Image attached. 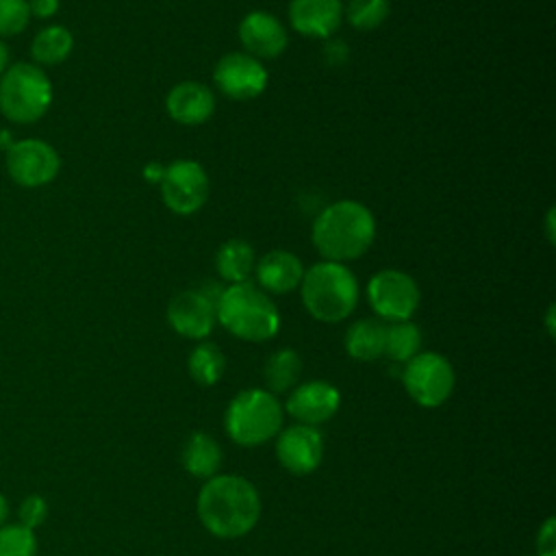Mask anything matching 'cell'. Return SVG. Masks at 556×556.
Wrapping results in <instances>:
<instances>
[{
	"label": "cell",
	"mask_w": 556,
	"mask_h": 556,
	"mask_svg": "<svg viewBox=\"0 0 556 556\" xmlns=\"http://www.w3.org/2000/svg\"><path fill=\"white\" fill-rule=\"evenodd\" d=\"M202 526L219 539H237L254 528L261 515L256 489L239 476L211 478L198 495Z\"/></svg>",
	"instance_id": "obj_1"
},
{
	"label": "cell",
	"mask_w": 556,
	"mask_h": 556,
	"mask_svg": "<svg viewBox=\"0 0 556 556\" xmlns=\"http://www.w3.org/2000/svg\"><path fill=\"white\" fill-rule=\"evenodd\" d=\"M376 237L371 211L356 200H339L326 206L313 222V243L317 252L332 263L363 256Z\"/></svg>",
	"instance_id": "obj_2"
},
{
	"label": "cell",
	"mask_w": 556,
	"mask_h": 556,
	"mask_svg": "<svg viewBox=\"0 0 556 556\" xmlns=\"http://www.w3.org/2000/svg\"><path fill=\"white\" fill-rule=\"evenodd\" d=\"M215 315L226 330L245 341H267L280 328L278 308L250 280L226 287L217 298Z\"/></svg>",
	"instance_id": "obj_3"
},
{
	"label": "cell",
	"mask_w": 556,
	"mask_h": 556,
	"mask_svg": "<svg viewBox=\"0 0 556 556\" xmlns=\"http://www.w3.org/2000/svg\"><path fill=\"white\" fill-rule=\"evenodd\" d=\"M300 285L306 311L319 321H341L356 308L358 282L343 263H315L304 271Z\"/></svg>",
	"instance_id": "obj_4"
},
{
	"label": "cell",
	"mask_w": 556,
	"mask_h": 556,
	"mask_svg": "<svg viewBox=\"0 0 556 556\" xmlns=\"http://www.w3.org/2000/svg\"><path fill=\"white\" fill-rule=\"evenodd\" d=\"M52 102V85L41 67L13 63L0 76V111L15 124H33L46 115Z\"/></svg>",
	"instance_id": "obj_5"
},
{
	"label": "cell",
	"mask_w": 556,
	"mask_h": 556,
	"mask_svg": "<svg viewBox=\"0 0 556 556\" xmlns=\"http://www.w3.org/2000/svg\"><path fill=\"white\" fill-rule=\"evenodd\" d=\"M282 424L278 400L261 389L241 391L226 410V430L239 445H258L271 439Z\"/></svg>",
	"instance_id": "obj_6"
},
{
	"label": "cell",
	"mask_w": 556,
	"mask_h": 556,
	"mask_svg": "<svg viewBox=\"0 0 556 556\" xmlns=\"http://www.w3.org/2000/svg\"><path fill=\"white\" fill-rule=\"evenodd\" d=\"M408 395L428 408L441 406L454 389V369L441 354H415L402 374Z\"/></svg>",
	"instance_id": "obj_7"
},
{
	"label": "cell",
	"mask_w": 556,
	"mask_h": 556,
	"mask_svg": "<svg viewBox=\"0 0 556 556\" xmlns=\"http://www.w3.org/2000/svg\"><path fill=\"white\" fill-rule=\"evenodd\" d=\"M61 169V156L41 139H22L7 148V172L20 187L35 189L52 182Z\"/></svg>",
	"instance_id": "obj_8"
},
{
	"label": "cell",
	"mask_w": 556,
	"mask_h": 556,
	"mask_svg": "<svg viewBox=\"0 0 556 556\" xmlns=\"http://www.w3.org/2000/svg\"><path fill=\"white\" fill-rule=\"evenodd\" d=\"M371 308L389 321H406L419 306V287L400 269H382L367 285Z\"/></svg>",
	"instance_id": "obj_9"
},
{
	"label": "cell",
	"mask_w": 556,
	"mask_h": 556,
	"mask_svg": "<svg viewBox=\"0 0 556 556\" xmlns=\"http://www.w3.org/2000/svg\"><path fill=\"white\" fill-rule=\"evenodd\" d=\"M161 195L169 211L191 215L208 198V176L198 161L178 159L169 163L161 178Z\"/></svg>",
	"instance_id": "obj_10"
},
{
	"label": "cell",
	"mask_w": 556,
	"mask_h": 556,
	"mask_svg": "<svg viewBox=\"0 0 556 556\" xmlns=\"http://www.w3.org/2000/svg\"><path fill=\"white\" fill-rule=\"evenodd\" d=\"M213 80L224 96L232 100H252L265 91L267 70L258 59L245 52H228L217 61Z\"/></svg>",
	"instance_id": "obj_11"
},
{
	"label": "cell",
	"mask_w": 556,
	"mask_h": 556,
	"mask_svg": "<svg viewBox=\"0 0 556 556\" xmlns=\"http://www.w3.org/2000/svg\"><path fill=\"white\" fill-rule=\"evenodd\" d=\"M167 321L187 339H204L217 321L215 302L202 289H187L172 298L167 306Z\"/></svg>",
	"instance_id": "obj_12"
},
{
	"label": "cell",
	"mask_w": 556,
	"mask_h": 556,
	"mask_svg": "<svg viewBox=\"0 0 556 556\" xmlns=\"http://www.w3.org/2000/svg\"><path fill=\"white\" fill-rule=\"evenodd\" d=\"M324 443L315 426H291L287 428L276 443V456L282 467L295 476H304L317 469L321 463Z\"/></svg>",
	"instance_id": "obj_13"
},
{
	"label": "cell",
	"mask_w": 556,
	"mask_h": 556,
	"mask_svg": "<svg viewBox=\"0 0 556 556\" xmlns=\"http://www.w3.org/2000/svg\"><path fill=\"white\" fill-rule=\"evenodd\" d=\"M239 39L248 50L245 54L254 59H274L282 54L289 41L287 30L278 17L265 11H252L241 20Z\"/></svg>",
	"instance_id": "obj_14"
},
{
	"label": "cell",
	"mask_w": 556,
	"mask_h": 556,
	"mask_svg": "<svg viewBox=\"0 0 556 556\" xmlns=\"http://www.w3.org/2000/svg\"><path fill=\"white\" fill-rule=\"evenodd\" d=\"M337 408H339V391L324 380L300 384L287 400V410L291 413V417H295L304 426H317L330 419L337 413Z\"/></svg>",
	"instance_id": "obj_15"
},
{
	"label": "cell",
	"mask_w": 556,
	"mask_h": 556,
	"mask_svg": "<svg viewBox=\"0 0 556 556\" xmlns=\"http://www.w3.org/2000/svg\"><path fill=\"white\" fill-rule=\"evenodd\" d=\"M291 26L306 37H330L343 20V0H291Z\"/></svg>",
	"instance_id": "obj_16"
},
{
	"label": "cell",
	"mask_w": 556,
	"mask_h": 556,
	"mask_svg": "<svg viewBox=\"0 0 556 556\" xmlns=\"http://www.w3.org/2000/svg\"><path fill=\"white\" fill-rule=\"evenodd\" d=\"M165 109L172 119L185 126H195L206 122L215 111V96L213 91L195 80L178 83L169 89L165 98Z\"/></svg>",
	"instance_id": "obj_17"
},
{
	"label": "cell",
	"mask_w": 556,
	"mask_h": 556,
	"mask_svg": "<svg viewBox=\"0 0 556 556\" xmlns=\"http://www.w3.org/2000/svg\"><path fill=\"white\" fill-rule=\"evenodd\" d=\"M256 280L263 291L269 293H289L293 291L304 276L300 258L287 250L267 252L254 267Z\"/></svg>",
	"instance_id": "obj_18"
},
{
	"label": "cell",
	"mask_w": 556,
	"mask_h": 556,
	"mask_svg": "<svg viewBox=\"0 0 556 556\" xmlns=\"http://www.w3.org/2000/svg\"><path fill=\"white\" fill-rule=\"evenodd\" d=\"M387 326L378 319H358L345 334V350L356 361H376L384 354Z\"/></svg>",
	"instance_id": "obj_19"
},
{
	"label": "cell",
	"mask_w": 556,
	"mask_h": 556,
	"mask_svg": "<svg viewBox=\"0 0 556 556\" xmlns=\"http://www.w3.org/2000/svg\"><path fill=\"white\" fill-rule=\"evenodd\" d=\"M182 463L191 476L211 478L222 463L219 445L208 434L193 432L182 447Z\"/></svg>",
	"instance_id": "obj_20"
},
{
	"label": "cell",
	"mask_w": 556,
	"mask_h": 556,
	"mask_svg": "<svg viewBox=\"0 0 556 556\" xmlns=\"http://www.w3.org/2000/svg\"><path fill=\"white\" fill-rule=\"evenodd\" d=\"M217 271L228 282H243L254 269V250L248 241L230 239L219 245L215 256Z\"/></svg>",
	"instance_id": "obj_21"
},
{
	"label": "cell",
	"mask_w": 556,
	"mask_h": 556,
	"mask_svg": "<svg viewBox=\"0 0 556 556\" xmlns=\"http://www.w3.org/2000/svg\"><path fill=\"white\" fill-rule=\"evenodd\" d=\"M74 48V37L65 26H46L33 39L30 54L41 65H56L63 63Z\"/></svg>",
	"instance_id": "obj_22"
},
{
	"label": "cell",
	"mask_w": 556,
	"mask_h": 556,
	"mask_svg": "<svg viewBox=\"0 0 556 556\" xmlns=\"http://www.w3.org/2000/svg\"><path fill=\"white\" fill-rule=\"evenodd\" d=\"M421 332L415 324L393 321L384 330V354L395 363H408L415 354H419Z\"/></svg>",
	"instance_id": "obj_23"
},
{
	"label": "cell",
	"mask_w": 556,
	"mask_h": 556,
	"mask_svg": "<svg viewBox=\"0 0 556 556\" xmlns=\"http://www.w3.org/2000/svg\"><path fill=\"white\" fill-rule=\"evenodd\" d=\"M300 371H302V361L300 356L285 348V350H278L274 352L267 363H265V380H267V387L274 391V393H282V391H289L298 378H300Z\"/></svg>",
	"instance_id": "obj_24"
},
{
	"label": "cell",
	"mask_w": 556,
	"mask_h": 556,
	"mask_svg": "<svg viewBox=\"0 0 556 556\" xmlns=\"http://www.w3.org/2000/svg\"><path fill=\"white\" fill-rule=\"evenodd\" d=\"M224 369H226V358L215 343H200L189 354V374L202 387L215 384L222 378Z\"/></svg>",
	"instance_id": "obj_25"
},
{
	"label": "cell",
	"mask_w": 556,
	"mask_h": 556,
	"mask_svg": "<svg viewBox=\"0 0 556 556\" xmlns=\"http://www.w3.org/2000/svg\"><path fill=\"white\" fill-rule=\"evenodd\" d=\"M391 11L389 0H348V20L356 30L378 28Z\"/></svg>",
	"instance_id": "obj_26"
},
{
	"label": "cell",
	"mask_w": 556,
	"mask_h": 556,
	"mask_svg": "<svg viewBox=\"0 0 556 556\" xmlns=\"http://www.w3.org/2000/svg\"><path fill=\"white\" fill-rule=\"evenodd\" d=\"M37 543L26 526H9L0 530V556H35Z\"/></svg>",
	"instance_id": "obj_27"
},
{
	"label": "cell",
	"mask_w": 556,
	"mask_h": 556,
	"mask_svg": "<svg viewBox=\"0 0 556 556\" xmlns=\"http://www.w3.org/2000/svg\"><path fill=\"white\" fill-rule=\"evenodd\" d=\"M30 20L26 0H0V37H13L26 28Z\"/></svg>",
	"instance_id": "obj_28"
},
{
	"label": "cell",
	"mask_w": 556,
	"mask_h": 556,
	"mask_svg": "<svg viewBox=\"0 0 556 556\" xmlns=\"http://www.w3.org/2000/svg\"><path fill=\"white\" fill-rule=\"evenodd\" d=\"M20 517H22V526H26V528H30V530H33L35 526H39V523L43 521V517H46V502H43V497H39V495L26 497V500L22 502Z\"/></svg>",
	"instance_id": "obj_29"
},
{
	"label": "cell",
	"mask_w": 556,
	"mask_h": 556,
	"mask_svg": "<svg viewBox=\"0 0 556 556\" xmlns=\"http://www.w3.org/2000/svg\"><path fill=\"white\" fill-rule=\"evenodd\" d=\"M554 517H549L545 521V526L539 530V539H536V547H539V556H556V539H554Z\"/></svg>",
	"instance_id": "obj_30"
},
{
	"label": "cell",
	"mask_w": 556,
	"mask_h": 556,
	"mask_svg": "<svg viewBox=\"0 0 556 556\" xmlns=\"http://www.w3.org/2000/svg\"><path fill=\"white\" fill-rule=\"evenodd\" d=\"M28 11L35 17H50L59 11V0H26Z\"/></svg>",
	"instance_id": "obj_31"
},
{
	"label": "cell",
	"mask_w": 556,
	"mask_h": 556,
	"mask_svg": "<svg viewBox=\"0 0 556 556\" xmlns=\"http://www.w3.org/2000/svg\"><path fill=\"white\" fill-rule=\"evenodd\" d=\"M163 172H165V167L161 163H148L146 169H143V176H146L148 182H161Z\"/></svg>",
	"instance_id": "obj_32"
},
{
	"label": "cell",
	"mask_w": 556,
	"mask_h": 556,
	"mask_svg": "<svg viewBox=\"0 0 556 556\" xmlns=\"http://www.w3.org/2000/svg\"><path fill=\"white\" fill-rule=\"evenodd\" d=\"M9 67V50H7V46L0 41V76H2V72Z\"/></svg>",
	"instance_id": "obj_33"
},
{
	"label": "cell",
	"mask_w": 556,
	"mask_h": 556,
	"mask_svg": "<svg viewBox=\"0 0 556 556\" xmlns=\"http://www.w3.org/2000/svg\"><path fill=\"white\" fill-rule=\"evenodd\" d=\"M4 517H7V502H4V497L0 495V523L4 521Z\"/></svg>",
	"instance_id": "obj_34"
}]
</instances>
